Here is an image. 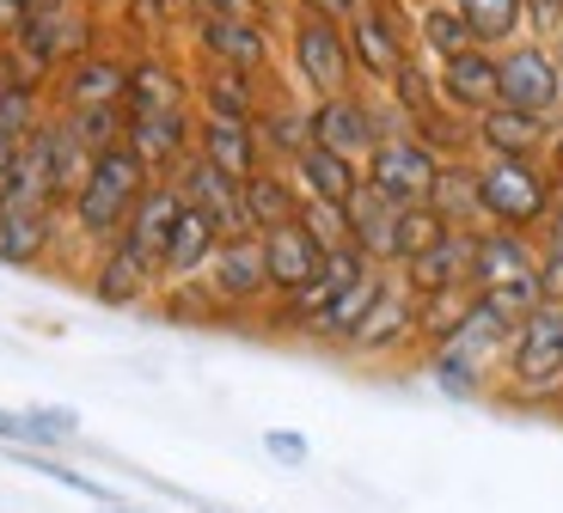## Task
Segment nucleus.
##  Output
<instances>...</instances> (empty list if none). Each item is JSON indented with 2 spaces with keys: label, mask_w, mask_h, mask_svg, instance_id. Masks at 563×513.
<instances>
[{
  "label": "nucleus",
  "mask_w": 563,
  "mask_h": 513,
  "mask_svg": "<svg viewBox=\"0 0 563 513\" xmlns=\"http://www.w3.org/2000/svg\"><path fill=\"white\" fill-rule=\"evenodd\" d=\"M417 31H422V43H429L441 62L460 56V49H478V43H472V31H465V19L453 13V7H429V13L417 19Z\"/></svg>",
  "instance_id": "nucleus-36"
},
{
  "label": "nucleus",
  "mask_w": 563,
  "mask_h": 513,
  "mask_svg": "<svg viewBox=\"0 0 563 513\" xmlns=\"http://www.w3.org/2000/svg\"><path fill=\"white\" fill-rule=\"evenodd\" d=\"M129 19H135L141 31H159L172 19V0H129Z\"/></svg>",
  "instance_id": "nucleus-41"
},
{
  "label": "nucleus",
  "mask_w": 563,
  "mask_h": 513,
  "mask_svg": "<svg viewBox=\"0 0 563 513\" xmlns=\"http://www.w3.org/2000/svg\"><path fill=\"white\" fill-rule=\"evenodd\" d=\"M453 13L465 19V31H472L478 49H508V43H521V31H527L521 0H453Z\"/></svg>",
  "instance_id": "nucleus-30"
},
{
  "label": "nucleus",
  "mask_w": 563,
  "mask_h": 513,
  "mask_svg": "<svg viewBox=\"0 0 563 513\" xmlns=\"http://www.w3.org/2000/svg\"><path fill=\"white\" fill-rule=\"evenodd\" d=\"M398 209L405 202H393V196H380L374 183L362 178V190L343 202V226H350V245H362L367 264L393 269L398 264Z\"/></svg>",
  "instance_id": "nucleus-15"
},
{
  "label": "nucleus",
  "mask_w": 563,
  "mask_h": 513,
  "mask_svg": "<svg viewBox=\"0 0 563 513\" xmlns=\"http://www.w3.org/2000/svg\"><path fill=\"white\" fill-rule=\"evenodd\" d=\"M221 226L209 221L202 209H184L178 226H172V245H166V264H159V288H178V281H197L209 269L214 245H221Z\"/></svg>",
  "instance_id": "nucleus-25"
},
{
  "label": "nucleus",
  "mask_w": 563,
  "mask_h": 513,
  "mask_svg": "<svg viewBox=\"0 0 563 513\" xmlns=\"http://www.w3.org/2000/svg\"><path fill=\"white\" fill-rule=\"evenodd\" d=\"M307 123H312V147H331V153H343V159H355V166H362L386 135L405 129V123H398V111L367 104L355 86H350V92H338V98H312Z\"/></svg>",
  "instance_id": "nucleus-4"
},
{
  "label": "nucleus",
  "mask_w": 563,
  "mask_h": 513,
  "mask_svg": "<svg viewBox=\"0 0 563 513\" xmlns=\"http://www.w3.org/2000/svg\"><path fill=\"white\" fill-rule=\"evenodd\" d=\"M252 129H257V147L276 153V159H288V166H295V153H307V147H312V123H307V111H282V104H264Z\"/></svg>",
  "instance_id": "nucleus-33"
},
{
  "label": "nucleus",
  "mask_w": 563,
  "mask_h": 513,
  "mask_svg": "<svg viewBox=\"0 0 563 513\" xmlns=\"http://www.w3.org/2000/svg\"><path fill=\"white\" fill-rule=\"evenodd\" d=\"M264 238V269H269V293H282V300H295V293H307L312 281L324 276V245L307 233L300 221L276 226V233H257Z\"/></svg>",
  "instance_id": "nucleus-11"
},
{
  "label": "nucleus",
  "mask_w": 563,
  "mask_h": 513,
  "mask_svg": "<svg viewBox=\"0 0 563 513\" xmlns=\"http://www.w3.org/2000/svg\"><path fill=\"white\" fill-rule=\"evenodd\" d=\"M62 111L80 116V111H123L129 98V62L104 56V49H92V56L68 62V74H62Z\"/></svg>",
  "instance_id": "nucleus-13"
},
{
  "label": "nucleus",
  "mask_w": 563,
  "mask_h": 513,
  "mask_svg": "<svg viewBox=\"0 0 563 513\" xmlns=\"http://www.w3.org/2000/svg\"><path fill=\"white\" fill-rule=\"evenodd\" d=\"M123 147L135 153L147 171H178L190 153H197V123L190 111H166V116H129Z\"/></svg>",
  "instance_id": "nucleus-17"
},
{
  "label": "nucleus",
  "mask_w": 563,
  "mask_h": 513,
  "mask_svg": "<svg viewBox=\"0 0 563 513\" xmlns=\"http://www.w3.org/2000/svg\"><path fill=\"white\" fill-rule=\"evenodd\" d=\"M429 209H435L448 226L484 233V214H478V178H472V166H465V159H448V166H441L435 190H429Z\"/></svg>",
  "instance_id": "nucleus-31"
},
{
  "label": "nucleus",
  "mask_w": 563,
  "mask_h": 513,
  "mask_svg": "<svg viewBox=\"0 0 563 513\" xmlns=\"http://www.w3.org/2000/svg\"><path fill=\"white\" fill-rule=\"evenodd\" d=\"M25 7H19V0H0V37H19V25H25Z\"/></svg>",
  "instance_id": "nucleus-43"
},
{
  "label": "nucleus",
  "mask_w": 563,
  "mask_h": 513,
  "mask_svg": "<svg viewBox=\"0 0 563 513\" xmlns=\"http://www.w3.org/2000/svg\"><path fill=\"white\" fill-rule=\"evenodd\" d=\"M410 336H417V293L405 288L398 276H386L380 300H374V312L362 319V331L350 336L355 355H393V348H405Z\"/></svg>",
  "instance_id": "nucleus-20"
},
{
  "label": "nucleus",
  "mask_w": 563,
  "mask_h": 513,
  "mask_svg": "<svg viewBox=\"0 0 563 513\" xmlns=\"http://www.w3.org/2000/svg\"><path fill=\"white\" fill-rule=\"evenodd\" d=\"M350 56L355 68L367 74L374 86H393V74L410 62V31H405V13H398V0H367L362 13L350 19Z\"/></svg>",
  "instance_id": "nucleus-8"
},
{
  "label": "nucleus",
  "mask_w": 563,
  "mask_h": 513,
  "mask_svg": "<svg viewBox=\"0 0 563 513\" xmlns=\"http://www.w3.org/2000/svg\"><path fill=\"white\" fill-rule=\"evenodd\" d=\"M441 166H448L441 153H429L410 129H398V135H386L380 147L362 159V178L374 183L380 196H393V202H429Z\"/></svg>",
  "instance_id": "nucleus-6"
},
{
  "label": "nucleus",
  "mask_w": 563,
  "mask_h": 513,
  "mask_svg": "<svg viewBox=\"0 0 563 513\" xmlns=\"http://www.w3.org/2000/svg\"><path fill=\"white\" fill-rule=\"evenodd\" d=\"M166 183L184 196V209H202L214 226H221V233H245V214H240V183L227 178V171H214L209 159H197V153H190V159H184V166L172 171Z\"/></svg>",
  "instance_id": "nucleus-19"
},
{
  "label": "nucleus",
  "mask_w": 563,
  "mask_h": 513,
  "mask_svg": "<svg viewBox=\"0 0 563 513\" xmlns=\"http://www.w3.org/2000/svg\"><path fill=\"white\" fill-rule=\"evenodd\" d=\"M117 513H129V508H117Z\"/></svg>",
  "instance_id": "nucleus-47"
},
{
  "label": "nucleus",
  "mask_w": 563,
  "mask_h": 513,
  "mask_svg": "<svg viewBox=\"0 0 563 513\" xmlns=\"http://www.w3.org/2000/svg\"><path fill=\"white\" fill-rule=\"evenodd\" d=\"M472 178H478L484 226H503V233H539L545 214L558 209V183H551L545 159H484V166H472Z\"/></svg>",
  "instance_id": "nucleus-3"
},
{
  "label": "nucleus",
  "mask_w": 563,
  "mask_h": 513,
  "mask_svg": "<svg viewBox=\"0 0 563 513\" xmlns=\"http://www.w3.org/2000/svg\"><path fill=\"white\" fill-rule=\"evenodd\" d=\"M539 293L563 305V196L539 226Z\"/></svg>",
  "instance_id": "nucleus-35"
},
{
  "label": "nucleus",
  "mask_w": 563,
  "mask_h": 513,
  "mask_svg": "<svg viewBox=\"0 0 563 513\" xmlns=\"http://www.w3.org/2000/svg\"><path fill=\"white\" fill-rule=\"evenodd\" d=\"M496 86H503V104H515L527 116H545V123H563V62L551 56L545 43L496 49Z\"/></svg>",
  "instance_id": "nucleus-5"
},
{
  "label": "nucleus",
  "mask_w": 563,
  "mask_h": 513,
  "mask_svg": "<svg viewBox=\"0 0 563 513\" xmlns=\"http://www.w3.org/2000/svg\"><path fill=\"white\" fill-rule=\"evenodd\" d=\"M197 159H209V166L227 171L233 183H245L252 171H264L257 129L252 123H233V116H202V123H197Z\"/></svg>",
  "instance_id": "nucleus-23"
},
{
  "label": "nucleus",
  "mask_w": 563,
  "mask_h": 513,
  "mask_svg": "<svg viewBox=\"0 0 563 513\" xmlns=\"http://www.w3.org/2000/svg\"><path fill=\"white\" fill-rule=\"evenodd\" d=\"M240 214H245V233H276V226L300 221V183L288 171H252L240 183Z\"/></svg>",
  "instance_id": "nucleus-26"
},
{
  "label": "nucleus",
  "mask_w": 563,
  "mask_h": 513,
  "mask_svg": "<svg viewBox=\"0 0 563 513\" xmlns=\"http://www.w3.org/2000/svg\"><path fill=\"white\" fill-rule=\"evenodd\" d=\"M496 398L515 410H563V305L539 300L508 336Z\"/></svg>",
  "instance_id": "nucleus-1"
},
{
  "label": "nucleus",
  "mask_w": 563,
  "mask_h": 513,
  "mask_svg": "<svg viewBox=\"0 0 563 513\" xmlns=\"http://www.w3.org/2000/svg\"><path fill=\"white\" fill-rule=\"evenodd\" d=\"M37 477H56V483H68L74 495H92V501H111V489L99 483V477H80V471H68V465H56V458H25Z\"/></svg>",
  "instance_id": "nucleus-37"
},
{
  "label": "nucleus",
  "mask_w": 563,
  "mask_h": 513,
  "mask_svg": "<svg viewBox=\"0 0 563 513\" xmlns=\"http://www.w3.org/2000/svg\"><path fill=\"white\" fill-rule=\"evenodd\" d=\"M288 49H295V74H300V86H307L312 98L350 92L355 56H350V37H343V25L300 13V19H295V43H288Z\"/></svg>",
  "instance_id": "nucleus-7"
},
{
  "label": "nucleus",
  "mask_w": 563,
  "mask_h": 513,
  "mask_svg": "<svg viewBox=\"0 0 563 513\" xmlns=\"http://www.w3.org/2000/svg\"><path fill=\"white\" fill-rule=\"evenodd\" d=\"M197 43H202V56H209L214 68L252 74V80L269 68V37H264V25H257L252 13H221V19H202V25H197Z\"/></svg>",
  "instance_id": "nucleus-14"
},
{
  "label": "nucleus",
  "mask_w": 563,
  "mask_h": 513,
  "mask_svg": "<svg viewBox=\"0 0 563 513\" xmlns=\"http://www.w3.org/2000/svg\"><path fill=\"white\" fill-rule=\"evenodd\" d=\"M386 288V269H367V276H355L350 288H338L331 300L319 305L307 319V336L312 343H331V348H350V336L362 331V319L374 312V300H380Z\"/></svg>",
  "instance_id": "nucleus-22"
},
{
  "label": "nucleus",
  "mask_w": 563,
  "mask_h": 513,
  "mask_svg": "<svg viewBox=\"0 0 563 513\" xmlns=\"http://www.w3.org/2000/svg\"><path fill=\"white\" fill-rule=\"evenodd\" d=\"M264 453L282 458V465H307V440H300V434H288V428L264 434Z\"/></svg>",
  "instance_id": "nucleus-40"
},
{
  "label": "nucleus",
  "mask_w": 563,
  "mask_h": 513,
  "mask_svg": "<svg viewBox=\"0 0 563 513\" xmlns=\"http://www.w3.org/2000/svg\"><path fill=\"white\" fill-rule=\"evenodd\" d=\"M19 147H25V141H7V135H0V209H7V190H13V166H19Z\"/></svg>",
  "instance_id": "nucleus-42"
},
{
  "label": "nucleus",
  "mask_w": 563,
  "mask_h": 513,
  "mask_svg": "<svg viewBox=\"0 0 563 513\" xmlns=\"http://www.w3.org/2000/svg\"><path fill=\"white\" fill-rule=\"evenodd\" d=\"M129 116H166V111H190V80L172 68L166 56H141L129 62Z\"/></svg>",
  "instance_id": "nucleus-24"
},
{
  "label": "nucleus",
  "mask_w": 563,
  "mask_h": 513,
  "mask_svg": "<svg viewBox=\"0 0 563 513\" xmlns=\"http://www.w3.org/2000/svg\"><path fill=\"white\" fill-rule=\"evenodd\" d=\"M521 13H527V31L563 37V0H521Z\"/></svg>",
  "instance_id": "nucleus-38"
},
{
  "label": "nucleus",
  "mask_w": 563,
  "mask_h": 513,
  "mask_svg": "<svg viewBox=\"0 0 563 513\" xmlns=\"http://www.w3.org/2000/svg\"><path fill=\"white\" fill-rule=\"evenodd\" d=\"M441 104L460 116H484L490 104H503V86H496V49H460V56L441 62L435 74Z\"/></svg>",
  "instance_id": "nucleus-18"
},
{
  "label": "nucleus",
  "mask_w": 563,
  "mask_h": 513,
  "mask_svg": "<svg viewBox=\"0 0 563 513\" xmlns=\"http://www.w3.org/2000/svg\"><path fill=\"white\" fill-rule=\"evenodd\" d=\"M521 281H539L533 233L484 226V233H478V276H472V293H478V288H521Z\"/></svg>",
  "instance_id": "nucleus-21"
},
{
  "label": "nucleus",
  "mask_w": 563,
  "mask_h": 513,
  "mask_svg": "<svg viewBox=\"0 0 563 513\" xmlns=\"http://www.w3.org/2000/svg\"><path fill=\"white\" fill-rule=\"evenodd\" d=\"M202 281L214 288V300H221V305H257V300L269 293L264 238H257V233H227L221 245H214Z\"/></svg>",
  "instance_id": "nucleus-10"
},
{
  "label": "nucleus",
  "mask_w": 563,
  "mask_h": 513,
  "mask_svg": "<svg viewBox=\"0 0 563 513\" xmlns=\"http://www.w3.org/2000/svg\"><path fill=\"white\" fill-rule=\"evenodd\" d=\"M154 288H159L154 269L141 264L123 238H111L104 257H99V276H92V300H99V305H141Z\"/></svg>",
  "instance_id": "nucleus-29"
},
{
  "label": "nucleus",
  "mask_w": 563,
  "mask_h": 513,
  "mask_svg": "<svg viewBox=\"0 0 563 513\" xmlns=\"http://www.w3.org/2000/svg\"><path fill=\"white\" fill-rule=\"evenodd\" d=\"M154 183V171L141 166L135 153L117 141V147H104L99 159H92V171H86V183L68 196V221L80 238H92V245H111L117 233L129 226V214H135L141 190Z\"/></svg>",
  "instance_id": "nucleus-2"
},
{
  "label": "nucleus",
  "mask_w": 563,
  "mask_h": 513,
  "mask_svg": "<svg viewBox=\"0 0 563 513\" xmlns=\"http://www.w3.org/2000/svg\"><path fill=\"white\" fill-rule=\"evenodd\" d=\"M472 276H478V233H465V226H448V233L422 250V257H410V264L398 269V281H405L417 300L472 293Z\"/></svg>",
  "instance_id": "nucleus-9"
},
{
  "label": "nucleus",
  "mask_w": 563,
  "mask_h": 513,
  "mask_svg": "<svg viewBox=\"0 0 563 513\" xmlns=\"http://www.w3.org/2000/svg\"><path fill=\"white\" fill-rule=\"evenodd\" d=\"M178 214H184V196L172 190L166 178H154L147 190H141V202H135V214H129V226L117 238H123L129 250H135L141 264L159 276V264H166V245H172V226H178Z\"/></svg>",
  "instance_id": "nucleus-16"
},
{
  "label": "nucleus",
  "mask_w": 563,
  "mask_h": 513,
  "mask_svg": "<svg viewBox=\"0 0 563 513\" xmlns=\"http://www.w3.org/2000/svg\"><path fill=\"white\" fill-rule=\"evenodd\" d=\"M202 513H221V508H202Z\"/></svg>",
  "instance_id": "nucleus-46"
},
{
  "label": "nucleus",
  "mask_w": 563,
  "mask_h": 513,
  "mask_svg": "<svg viewBox=\"0 0 563 513\" xmlns=\"http://www.w3.org/2000/svg\"><path fill=\"white\" fill-rule=\"evenodd\" d=\"M558 123L545 116H527L515 104H490L484 116H472V141L484 147V159H545Z\"/></svg>",
  "instance_id": "nucleus-12"
},
{
  "label": "nucleus",
  "mask_w": 563,
  "mask_h": 513,
  "mask_svg": "<svg viewBox=\"0 0 563 513\" xmlns=\"http://www.w3.org/2000/svg\"><path fill=\"white\" fill-rule=\"evenodd\" d=\"M441 233H448V221H441L429 202H405V209H398V264L393 269H405L410 257H422Z\"/></svg>",
  "instance_id": "nucleus-34"
},
{
  "label": "nucleus",
  "mask_w": 563,
  "mask_h": 513,
  "mask_svg": "<svg viewBox=\"0 0 563 513\" xmlns=\"http://www.w3.org/2000/svg\"><path fill=\"white\" fill-rule=\"evenodd\" d=\"M202 19H221V13H245V0H190Z\"/></svg>",
  "instance_id": "nucleus-44"
},
{
  "label": "nucleus",
  "mask_w": 563,
  "mask_h": 513,
  "mask_svg": "<svg viewBox=\"0 0 563 513\" xmlns=\"http://www.w3.org/2000/svg\"><path fill=\"white\" fill-rule=\"evenodd\" d=\"M56 214L62 209H31V202H7L0 209V264L7 269H31L56 238Z\"/></svg>",
  "instance_id": "nucleus-27"
},
{
  "label": "nucleus",
  "mask_w": 563,
  "mask_h": 513,
  "mask_svg": "<svg viewBox=\"0 0 563 513\" xmlns=\"http://www.w3.org/2000/svg\"><path fill=\"white\" fill-rule=\"evenodd\" d=\"M367 0H300V13H312V19H331V25H350L355 13H362Z\"/></svg>",
  "instance_id": "nucleus-39"
},
{
  "label": "nucleus",
  "mask_w": 563,
  "mask_h": 513,
  "mask_svg": "<svg viewBox=\"0 0 563 513\" xmlns=\"http://www.w3.org/2000/svg\"><path fill=\"white\" fill-rule=\"evenodd\" d=\"M295 183H300V196H312V202H331V209H343L355 190H362V166L355 159H343V153H331V147H307V153H295Z\"/></svg>",
  "instance_id": "nucleus-28"
},
{
  "label": "nucleus",
  "mask_w": 563,
  "mask_h": 513,
  "mask_svg": "<svg viewBox=\"0 0 563 513\" xmlns=\"http://www.w3.org/2000/svg\"><path fill=\"white\" fill-rule=\"evenodd\" d=\"M202 98V116H233V123H257V80L252 74H233V68H209V80L197 86Z\"/></svg>",
  "instance_id": "nucleus-32"
},
{
  "label": "nucleus",
  "mask_w": 563,
  "mask_h": 513,
  "mask_svg": "<svg viewBox=\"0 0 563 513\" xmlns=\"http://www.w3.org/2000/svg\"><path fill=\"white\" fill-rule=\"evenodd\" d=\"M25 13H49V7H62V0H19Z\"/></svg>",
  "instance_id": "nucleus-45"
}]
</instances>
